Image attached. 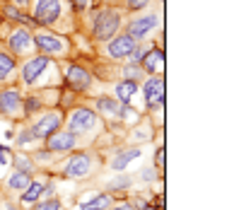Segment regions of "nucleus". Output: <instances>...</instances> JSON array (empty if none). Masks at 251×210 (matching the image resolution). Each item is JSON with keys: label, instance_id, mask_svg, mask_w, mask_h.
Here are the masks:
<instances>
[{"label": "nucleus", "instance_id": "1", "mask_svg": "<svg viewBox=\"0 0 251 210\" xmlns=\"http://www.w3.org/2000/svg\"><path fill=\"white\" fill-rule=\"evenodd\" d=\"M119 27H121V15L114 12V10H101L94 20V36L99 41H106L116 34Z\"/></svg>", "mask_w": 251, "mask_h": 210}, {"label": "nucleus", "instance_id": "2", "mask_svg": "<svg viewBox=\"0 0 251 210\" xmlns=\"http://www.w3.org/2000/svg\"><path fill=\"white\" fill-rule=\"evenodd\" d=\"M97 126V116L92 109H75L68 116V131L70 133H87Z\"/></svg>", "mask_w": 251, "mask_h": 210}, {"label": "nucleus", "instance_id": "3", "mask_svg": "<svg viewBox=\"0 0 251 210\" xmlns=\"http://www.w3.org/2000/svg\"><path fill=\"white\" fill-rule=\"evenodd\" d=\"M61 15V2L58 0H39L36 2V10H34V20L39 25H51L56 22Z\"/></svg>", "mask_w": 251, "mask_h": 210}, {"label": "nucleus", "instance_id": "4", "mask_svg": "<svg viewBox=\"0 0 251 210\" xmlns=\"http://www.w3.org/2000/svg\"><path fill=\"white\" fill-rule=\"evenodd\" d=\"M90 169H92V159H90V155H75V157H70V162L65 164V177H70V179H82V177H87L90 174Z\"/></svg>", "mask_w": 251, "mask_h": 210}, {"label": "nucleus", "instance_id": "5", "mask_svg": "<svg viewBox=\"0 0 251 210\" xmlns=\"http://www.w3.org/2000/svg\"><path fill=\"white\" fill-rule=\"evenodd\" d=\"M46 148L51 152H68L75 148V133L70 131H56L46 138Z\"/></svg>", "mask_w": 251, "mask_h": 210}, {"label": "nucleus", "instance_id": "6", "mask_svg": "<svg viewBox=\"0 0 251 210\" xmlns=\"http://www.w3.org/2000/svg\"><path fill=\"white\" fill-rule=\"evenodd\" d=\"M63 123V116L58 114V111H51V114H46L44 119L39 121L31 131H34V138H49L51 133H56L58 128H61Z\"/></svg>", "mask_w": 251, "mask_h": 210}, {"label": "nucleus", "instance_id": "7", "mask_svg": "<svg viewBox=\"0 0 251 210\" xmlns=\"http://www.w3.org/2000/svg\"><path fill=\"white\" fill-rule=\"evenodd\" d=\"M65 80H68V85L75 87V90H87V87L92 85V75H90L85 68H80V65H68Z\"/></svg>", "mask_w": 251, "mask_h": 210}, {"label": "nucleus", "instance_id": "8", "mask_svg": "<svg viewBox=\"0 0 251 210\" xmlns=\"http://www.w3.org/2000/svg\"><path fill=\"white\" fill-rule=\"evenodd\" d=\"M133 49H135V39L126 31V34L116 36V39L109 44V56H111V58H128Z\"/></svg>", "mask_w": 251, "mask_h": 210}, {"label": "nucleus", "instance_id": "9", "mask_svg": "<svg viewBox=\"0 0 251 210\" xmlns=\"http://www.w3.org/2000/svg\"><path fill=\"white\" fill-rule=\"evenodd\" d=\"M49 68V56H36V58H29L27 60V65L22 68V80L31 85V82H36L39 80V75L44 73Z\"/></svg>", "mask_w": 251, "mask_h": 210}, {"label": "nucleus", "instance_id": "10", "mask_svg": "<svg viewBox=\"0 0 251 210\" xmlns=\"http://www.w3.org/2000/svg\"><path fill=\"white\" fill-rule=\"evenodd\" d=\"M34 46L41 49L44 53H61V51H65V44H63L61 39L56 34H46V31L34 36Z\"/></svg>", "mask_w": 251, "mask_h": 210}, {"label": "nucleus", "instance_id": "11", "mask_svg": "<svg viewBox=\"0 0 251 210\" xmlns=\"http://www.w3.org/2000/svg\"><path fill=\"white\" fill-rule=\"evenodd\" d=\"M145 102L150 106H157V104H164V80L162 78H150L145 82Z\"/></svg>", "mask_w": 251, "mask_h": 210}, {"label": "nucleus", "instance_id": "12", "mask_svg": "<svg viewBox=\"0 0 251 210\" xmlns=\"http://www.w3.org/2000/svg\"><path fill=\"white\" fill-rule=\"evenodd\" d=\"M157 22H159V17H157V15H145V17H138V20H133V22L128 25V34H130L133 39H140V36H145L150 29H155Z\"/></svg>", "mask_w": 251, "mask_h": 210}, {"label": "nucleus", "instance_id": "13", "mask_svg": "<svg viewBox=\"0 0 251 210\" xmlns=\"http://www.w3.org/2000/svg\"><path fill=\"white\" fill-rule=\"evenodd\" d=\"M20 106H22V97H20V92L17 90L0 92V114L12 116V114H17V111H20Z\"/></svg>", "mask_w": 251, "mask_h": 210}, {"label": "nucleus", "instance_id": "14", "mask_svg": "<svg viewBox=\"0 0 251 210\" xmlns=\"http://www.w3.org/2000/svg\"><path fill=\"white\" fill-rule=\"evenodd\" d=\"M10 49L15 51V53H27L31 46H34V36H31L27 29H17L10 34Z\"/></svg>", "mask_w": 251, "mask_h": 210}, {"label": "nucleus", "instance_id": "15", "mask_svg": "<svg viewBox=\"0 0 251 210\" xmlns=\"http://www.w3.org/2000/svg\"><path fill=\"white\" fill-rule=\"evenodd\" d=\"M140 63H143V68H145L148 73H157V70L164 65V53H162L159 49H152V51L145 53V58L140 60Z\"/></svg>", "mask_w": 251, "mask_h": 210}, {"label": "nucleus", "instance_id": "16", "mask_svg": "<svg viewBox=\"0 0 251 210\" xmlns=\"http://www.w3.org/2000/svg\"><path fill=\"white\" fill-rule=\"evenodd\" d=\"M97 106H99V111L104 116H121V109H124V104L116 102V99H111V97H99Z\"/></svg>", "mask_w": 251, "mask_h": 210}, {"label": "nucleus", "instance_id": "17", "mask_svg": "<svg viewBox=\"0 0 251 210\" xmlns=\"http://www.w3.org/2000/svg\"><path fill=\"white\" fill-rule=\"evenodd\" d=\"M44 193V184L41 181H31L29 186L25 188V193H22V206H31V203H36V198Z\"/></svg>", "mask_w": 251, "mask_h": 210}, {"label": "nucleus", "instance_id": "18", "mask_svg": "<svg viewBox=\"0 0 251 210\" xmlns=\"http://www.w3.org/2000/svg\"><path fill=\"white\" fill-rule=\"evenodd\" d=\"M135 92H138V82H135V80H126V82H121V85L116 87V97H119L121 104H128Z\"/></svg>", "mask_w": 251, "mask_h": 210}, {"label": "nucleus", "instance_id": "19", "mask_svg": "<svg viewBox=\"0 0 251 210\" xmlns=\"http://www.w3.org/2000/svg\"><path fill=\"white\" fill-rule=\"evenodd\" d=\"M31 184V177L27 172H17V174H12L10 179H7V188H15V191H25L27 186Z\"/></svg>", "mask_w": 251, "mask_h": 210}, {"label": "nucleus", "instance_id": "20", "mask_svg": "<svg viewBox=\"0 0 251 210\" xmlns=\"http://www.w3.org/2000/svg\"><path fill=\"white\" fill-rule=\"evenodd\" d=\"M135 157H140V150H135V148H130V150H124L116 159H114V169H124V167H128Z\"/></svg>", "mask_w": 251, "mask_h": 210}, {"label": "nucleus", "instance_id": "21", "mask_svg": "<svg viewBox=\"0 0 251 210\" xmlns=\"http://www.w3.org/2000/svg\"><path fill=\"white\" fill-rule=\"evenodd\" d=\"M109 206H111V196L101 193V196L92 198L90 203H85V206H82V210H106Z\"/></svg>", "mask_w": 251, "mask_h": 210}, {"label": "nucleus", "instance_id": "22", "mask_svg": "<svg viewBox=\"0 0 251 210\" xmlns=\"http://www.w3.org/2000/svg\"><path fill=\"white\" fill-rule=\"evenodd\" d=\"M15 68V60L10 58L7 53H0V80H7V75L12 73Z\"/></svg>", "mask_w": 251, "mask_h": 210}, {"label": "nucleus", "instance_id": "23", "mask_svg": "<svg viewBox=\"0 0 251 210\" xmlns=\"http://www.w3.org/2000/svg\"><path fill=\"white\" fill-rule=\"evenodd\" d=\"M5 15H7V17H15L17 22H25V25L29 22V17H25V15H22V12H20L17 7H10V5L5 7Z\"/></svg>", "mask_w": 251, "mask_h": 210}, {"label": "nucleus", "instance_id": "24", "mask_svg": "<svg viewBox=\"0 0 251 210\" xmlns=\"http://www.w3.org/2000/svg\"><path fill=\"white\" fill-rule=\"evenodd\" d=\"M15 164H17V169H20V172H27V174H31V162L27 159V157L17 155V157H15Z\"/></svg>", "mask_w": 251, "mask_h": 210}, {"label": "nucleus", "instance_id": "25", "mask_svg": "<svg viewBox=\"0 0 251 210\" xmlns=\"http://www.w3.org/2000/svg\"><path fill=\"white\" fill-rule=\"evenodd\" d=\"M34 210H61V201L51 198V201H46V203H39Z\"/></svg>", "mask_w": 251, "mask_h": 210}, {"label": "nucleus", "instance_id": "26", "mask_svg": "<svg viewBox=\"0 0 251 210\" xmlns=\"http://www.w3.org/2000/svg\"><path fill=\"white\" fill-rule=\"evenodd\" d=\"M31 140H34V131H31V128H27V131H22V135L17 138V145H22V148H25V145H27V143H31Z\"/></svg>", "mask_w": 251, "mask_h": 210}, {"label": "nucleus", "instance_id": "27", "mask_svg": "<svg viewBox=\"0 0 251 210\" xmlns=\"http://www.w3.org/2000/svg\"><path fill=\"white\" fill-rule=\"evenodd\" d=\"M140 73H143V70H140V65H128V68L124 70V75L128 78V80H135Z\"/></svg>", "mask_w": 251, "mask_h": 210}, {"label": "nucleus", "instance_id": "28", "mask_svg": "<svg viewBox=\"0 0 251 210\" xmlns=\"http://www.w3.org/2000/svg\"><path fill=\"white\" fill-rule=\"evenodd\" d=\"M143 56H145V51H143L140 46H135V49L130 51V63H140V60H143Z\"/></svg>", "mask_w": 251, "mask_h": 210}, {"label": "nucleus", "instance_id": "29", "mask_svg": "<svg viewBox=\"0 0 251 210\" xmlns=\"http://www.w3.org/2000/svg\"><path fill=\"white\" fill-rule=\"evenodd\" d=\"M150 0H128V10H143Z\"/></svg>", "mask_w": 251, "mask_h": 210}, {"label": "nucleus", "instance_id": "30", "mask_svg": "<svg viewBox=\"0 0 251 210\" xmlns=\"http://www.w3.org/2000/svg\"><path fill=\"white\" fill-rule=\"evenodd\" d=\"M155 162H157V167H164V148H159V150H157Z\"/></svg>", "mask_w": 251, "mask_h": 210}, {"label": "nucleus", "instance_id": "31", "mask_svg": "<svg viewBox=\"0 0 251 210\" xmlns=\"http://www.w3.org/2000/svg\"><path fill=\"white\" fill-rule=\"evenodd\" d=\"M10 159H7V150L5 148H0V164H7Z\"/></svg>", "mask_w": 251, "mask_h": 210}, {"label": "nucleus", "instance_id": "32", "mask_svg": "<svg viewBox=\"0 0 251 210\" xmlns=\"http://www.w3.org/2000/svg\"><path fill=\"white\" fill-rule=\"evenodd\" d=\"M73 2H75L77 10H85V7H87V0H73Z\"/></svg>", "mask_w": 251, "mask_h": 210}, {"label": "nucleus", "instance_id": "33", "mask_svg": "<svg viewBox=\"0 0 251 210\" xmlns=\"http://www.w3.org/2000/svg\"><path fill=\"white\" fill-rule=\"evenodd\" d=\"M114 210H135V208H133L130 203H121V206H116V208H114Z\"/></svg>", "mask_w": 251, "mask_h": 210}, {"label": "nucleus", "instance_id": "34", "mask_svg": "<svg viewBox=\"0 0 251 210\" xmlns=\"http://www.w3.org/2000/svg\"><path fill=\"white\" fill-rule=\"evenodd\" d=\"M15 2H17V5H27L29 0H15Z\"/></svg>", "mask_w": 251, "mask_h": 210}, {"label": "nucleus", "instance_id": "35", "mask_svg": "<svg viewBox=\"0 0 251 210\" xmlns=\"http://www.w3.org/2000/svg\"><path fill=\"white\" fill-rule=\"evenodd\" d=\"M145 210H155V208H145Z\"/></svg>", "mask_w": 251, "mask_h": 210}]
</instances>
